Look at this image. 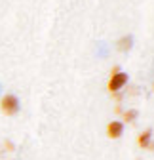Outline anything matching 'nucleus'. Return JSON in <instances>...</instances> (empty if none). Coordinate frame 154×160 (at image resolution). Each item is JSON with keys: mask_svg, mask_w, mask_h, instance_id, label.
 <instances>
[{"mask_svg": "<svg viewBox=\"0 0 154 160\" xmlns=\"http://www.w3.org/2000/svg\"><path fill=\"white\" fill-rule=\"evenodd\" d=\"M126 84H128V74L122 72L118 67H112V74H110L108 82H107V90L110 93H118Z\"/></svg>", "mask_w": 154, "mask_h": 160, "instance_id": "1", "label": "nucleus"}, {"mask_svg": "<svg viewBox=\"0 0 154 160\" xmlns=\"http://www.w3.org/2000/svg\"><path fill=\"white\" fill-rule=\"evenodd\" d=\"M0 111L6 116H15L19 112V99L13 93H6L0 99Z\"/></svg>", "mask_w": 154, "mask_h": 160, "instance_id": "2", "label": "nucleus"}, {"mask_svg": "<svg viewBox=\"0 0 154 160\" xmlns=\"http://www.w3.org/2000/svg\"><path fill=\"white\" fill-rule=\"evenodd\" d=\"M122 133H124V122H120V120H112V122L107 124L108 139H118V137H122Z\"/></svg>", "mask_w": 154, "mask_h": 160, "instance_id": "3", "label": "nucleus"}, {"mask_svg": "<svg viewBox=\"0 0 154 160\" xmlns=\"http://www.w3.org/2000/svg\"><path fill=\"white\" fill-rule=\"evenodd\" d=\"M150 137H152V130L147 128L145 132L139 133V137H137V145H139L141 149H154V145L150 143Z\"/></svg>", "mask_w": 154, "mask_h": 160, "instance_id": "4", "label": "nucleus"}, {"mask_svg": "<svg viewBox=\"0 0 154 160\" xmlns=\"http://www.w3.org/2000/svg\"><path fill=\"white\" fill-rule=\"evenodd\" d=\"M137 116H139V112H137L135 109H129V111H124V112H122V120H124V122H128V124L135 122Z\"/></svg>", "mask_w": 154, "mask_h": 160, "instance_id": "5", "label": "nucleus"}, {"mask_svg": "<svg viewBox=\"0 0 154 160\" xmlns=\"http://www.w3.org/2000/svg\"><path fill=\"white\" fill-rule=\"evenodd\" d=\"M131 48V36H126V38H120V42H118V50H129Z\"/></svg>", "mask_w": 154, "mask_h": 160, "instance_id": "6", "label": "nucleus"}, {"mask_svg": "<svg viewBox=\"0 0 154 160\" xmlns=\"http://www.w3.org/2000/svg\"><path fill=\"white\" fill-rule=\"evenodd\" d=\"M6 149H8V151H13V145H12L10 141H6Z\"/></svg>", "mask_w": 154, "mask_h": 160, "instance_id": "7", "label": "nucleus"}, {"mask_svg": "<svg viewBox=\"0 0 154 160\" xmlns=\"http://www.w3.org/2000/svg\"><path fill=\"white\" fill-rule=\"evenodd\" d=\"M152 90H154V84H152Z\"/></svg>", "mask_w": 154, "mask_h": 160, "instance_id": "8", "label": "nucleus"}]
</instances>
